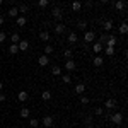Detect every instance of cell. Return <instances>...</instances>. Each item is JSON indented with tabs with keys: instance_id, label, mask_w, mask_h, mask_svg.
Returning <instances> with one entry per match:
<instances>
[{
	"instance_id": "1",
	"label": "cell",
	"mask_w": 128,
	"mask_h": 128,
	"mask_svg": "<svg viewBox=\"0 0 128 128\" xmlns=\"http://www.w3.org/2000/svg\"><path fill=\"white\" fill-rule=\"evenodd\" d=\"M51 16H53L56 20H60V22H62V19H63V9H62V7H53Z\"/></svg>"
},
{
	"instance_id": "2",
	"label": "cell",
	"mask_w": 128,
	"mask_h": 128,
	"mask_svg": "<svg viewBox=\"0 0 128 128\" xmlns=\"http://www.w3.org/2000/svg\"><path fill=\"white\" fill-rule=\"evenodd\" d=\"M111 121H113V123H114V125H121V123H123V114H121V113H114V114H111Z\"/></svg>"
},
{
	"instance_id": "3",
	"label": "cell",
	"mask_w": 128,
	"mask_h": 128,
	"mask_svg": "<svg viewBox=\"0 0 128 128\" xmlns=\"http://www.w3.org/2000/svg\"><path fill=\"white\" fill-rule=\"evenodd\" d=\"M94 40H96V32H94V31H86L84 41H86V43H92Z\"/></svg>"
},
{
	"instance_id": "4",
	"label": "cell",
	"mask_w": 128,
	"mask_h": 128,
	"mask_svg": "<svg viewBox=\"0 0 128 128\" xmlns=\"http://www.w3.org/2000/svg\"><path fill=\"white\" fill-rule=\"evenodd\" d=\"M63 68L68 70V72H74V70H77V63L74 60H67V63L63 65Z\"/></svg>"
},
{
	"instance_id": "5",
	"label": "cell",
	"mask_w": 128,
	"mask_h": 128,
	"mask_svg": "<svg viewBox=\"0 0 128 128\" xmlns=\"http://www.w3.org/2000/svg\"><path fill=\"white\" fill-rule=\"evenodd\" d=\"M116 43H118V38H116V36H113V34H109L108 41H106V46H109V48H114V46H116Z\"/></svg>"
},
{
	"instance_id": "6",
	"label": "cell",
	"mask_w": 128,
	"mask_h": 128,
	"mask_svg": "<svg viewBox=\"0 0 128 128\" xmlns=\"http://www.w3.org/2000/svg\"><path fill=\"white\" fill-rule=\"evenodd\" d=\"M17 48H19V51H28V50H29V41L20 40L19 44H17Z\"/></svg>"
},
{
	"instance_id": "7",
	"label": "cell",
	"mask_w": 128,
	"mask_h": 128,
	"mask_svg": "<svg viewBox=\"0 0 128 128\" xmlns=\"http://www.w3.org/2000/svg\"><path fill=\"white\" fill-rule=\"evenodd\" d=\"M41 125L46 126V128H51L53 126V118H51V116H44V118L41 120Z\"/></svg>"
},
{
	"instance_id": "8",
	"label": "cell",
	"mask_w": 128,
	"mask_h": 128,
	"mask_svg": "<svg viewBox=\"0 0 128 128\" xmlns=\"http://www.w3.org/2000/svg\"><path fill=\"white\" fill-rule=\"evenodd\" d=\"M19 116H20L22 120H28V118L31 116V109H29V108H22V109L19 111Z\"/></svg>"
},
{
	"instance_id": "9",
	"label": "cell",
	"mask_w": 128,
	"mask_h": 128,
	"mask_svg": "<svg viewBox=\"0 0 128 128\" xmlns=\"http://www.w3.org/2000/svg\"><path fill=\"white\" fill-rule=\"evenodd\" d=\"M38 63H40L41 67H46L50 63V56H46V55H41L40 58H38Z\"/></svg>"
},
{
	"instance_id": "10",
	"label": "cell",
	"mask_w": 128,
	"mask_h": 128,
	"mask_svg": "<svg viewBox=\"0 0 128 128\" xmlns=\"http://www.w3.org/2000/svg\"><path fill=\"white\" fill-rule=\"evenodd\" d=\"M67 41H68L70 44H75V43L79 41V36H77V32H70L68 38H67Z\"/></svg>"
},
{
	"instance_id": "11",
	"label": "cell",
	"mask_w": 128,
	"mask_h": 128,
	"mask_svg": "<svg viewBox=\"0 0 128 128\" xmlns=\"http://www.w3.org/2000/svg\"><path fill=\"white\" fill-rule=\"evenodd\" d=\"M104 108L106 109H114L116 108V101H114V99H108V101L104 102Z\"/></svg>"
},
{
	"instance_id": "12",
	"label": "cell",
	"mask_w": 128,
	"mask_h": 128,
	"mask_svg": "<svg viewBox=\"0 0 128 128\" xmlns=\"http://www.w3.org/2000/svg\"><path fill=\"white\" fill-rule=\"evenodd\" d=\"M65 29H67V26H65L63 22H58V24L55 26V32H56V34H62Z\"/></svg>"
},
{
	"instance_id": "13",
	"label": "cell",
	"mask_w": 128,
	"mask_h": 128,
	"mask_svg": "<svg viewBox=\"0 0 128 128\" xmlns=\"http://www.w3.org/2000/svg\"><path fill=\"white\" fill-rule=\"evenodd\" d=\"M28 98H29V94H28L26 90H20L19 94H17V99H19L20 102H24V101H28Z\"/></svg>"
},
{
	"instance_id": "14",
	"label": "cell",
	"mask_w": 128,
	"mask_h": 128,
	"mask_svg": "<svg viewBox=\"0 0 128 128\" xmlns=\"http://www.w3.org/2000/svg\"><path fill=\"white\" fill-rule=\"evenodd\" d=\"M102 29L106 31V32H108V31H111L113 29V20H104V22H102Z\"/></svg>"
},
{
	"instance_id": "15",
	"label": "cell",
	"mask_w": 128,
	"mask_h": 128,
	"mask_svg": "<svg viewBox=\"0 0 128 128\" xmlns=\"http://www.w3.org/2000/svg\"><path fill=\"white\" fill-rule=\"evenodd\" d=\"M19 41H20V36L17 32H14V34L10 36V44H19Z\"/></svg>"
},
{
	"instance_id": "16",
	"label": "cell",
	"mask_w": 128,
	"mask_h": 128,
	"mask_svg": "<svg viewBox=\"0 0 128 128\" xmlns=\"http://www.w3.org/2000/svg\"><path fill=\"white\" fill-rule=\"evenodd\" d=\"M40 125H41V121H40L38 118H31V120H29V126H31V128H38Z\"/></svg>"
},
{
	"instance_id": "17",
	"label": "cell",
	"mask_w": 128,
	"mask_h": 128,
	"mask_svg": "<svg viewBox=\"0 0 128 128\" xmlns=\"http://www.w3.org/2000/svg\"><path fill=\"white\" fill-rule=\"evenodd\" d=\"M16 22H17V26H20V28H22V26H26V22H28V19H26L24 16H19V17L16 19Z\"/></svg>"
},
{
	"instance_id": "18",
	"label": "cell",
	"mask_w": 128,
	"mask_h": 128,
	"mask_svg": "<svg viewBox=\"0 0 128 128\" xmlns=\"http://www.w3.org/2000/svg\"><path fill=\"white\" fill-rule=\"evenodd\" d=\"M77 29L86 31L87 29V20H79V22H77Z\"/></svg>"
},
{
	"instance_id": "19",
	"label": "cell",
	"mask_w": 128,
	"mask_h": 128,
	"mask_svg": "<svg viewBox=\"0 0 128 128\" xmlns=\"http://www.w3.org/2000/svg\"><path fill=\"white\" fill-rule=\"evenodd\" d=\"M9 17H19V12H17V7H12V9H9Z\"/></svg>"
},
{
	"instance_id": "20",
	"label": "cell",
	"mask_w": 128,
	"mask_h": 128,
	"mask_svg": "<svg viewBox=\"0 0 128 128\" xmlns=\"http://www.w3.org/2000/svg\"><path fill=\"white\" fill-rule=\"evenodd\" d=\"M28 10H29V5H26V4H20L17 7V12H20V14H26Z\"/></svg>"
},
{
	"instance_id": "21",
	"label": "cell",
	"mask_w": 128,
	"mask_h": 128,
	"mask_svg": "<svg viewBox=\"0 0 128 128\" xmlns=\"http://www.w3.org/2000/svg\"><path fill=\"white\" fill-rule=\"evenodd\" d=\"M84 90H86V86L84 84H77L75 86V94H84Z\"/></svg>"
},
{
	"instance_id": "22",
	"label": "cell",
	"mask_w": 128,
	"mask_h": 128,
	"mask_svg": "<svg viewBox=\"0 0 128 128\" xmlns=\"http://www.w3.org/2000/svg\"><path fill=\"white\" fill-rule=\"evenodd\" d=\"M41 99H43V101H50V99H51V92H50V90H43V92H41Z\"/></svg>"
},
{
	"instance_id": "23",
	"label": "cell",
	"mask_w": 128,
	"mask_h": 128,
	"mask_svg": "<svg viewBox=\"0 0 128 128\" xmlns=\"http://www.w3.org/2000/svg\"><path fill=\"white\" fill-rule=\"evenodd\" d=\"M108 38H109L108 32H102V34H101V38H99V43H101V44L104 46V44H106V41H108Z\"/></svg>"
},
{
	"instance_id": "24",
	"label": "cell",
	"mask_w": 128,
	"mask_h": 128,
	"mask_svg": "<svg viewBox=\"0 0 128 128\" xmlns=\"http://www.w3.org/2000/svg\"><path fill=\"white\" fill-rule=\"evenodd\" d=\"M114 9H116V10H123V9H125V2H123V0L114 2Z\"/></svg>"
},
{
	"instance_id": "25",
	"label": "cell",
	"mask_w": 128,
	"mask_h": 128,
	"mask_svg": "<svg viewBox=\"0 0 128 128\" xmlns=\"http://www.w3.org/2000/svg\"><path fill=\"white\" fill-rule=\"evenodd\" d=\"M92 63H94V67H101V65L104 63V60H102V56H96Z\"/></svg>"
},
{
	"instance_id": "26",
	"label": "cell",
	"mask_w": 128,
	"mask_h": 128,
	"mask_svg": "<svg viewBox=\"0 0 128 128\" xmlns=\"http://www.w3.org/2000/svg\"><path fill=\"white\" fill-rule=\"evenodd\" d=\"M40 38L43 41H50V32H48V31H41V32H40Z\"/></svg>"
},
{
	"instance_id": "27",
	"label": "cell",
	"mask_w": 128,
	"mask_h": 128,
	"mask_svg": "<svg viewBox=\"0 0 128 128\" xmlns=\"http://www.w3.org/2000/svg\"><path fill=\"white\" fill-rule=\"evenodd\" d=\"M92 50H94V53H101V51H102V44H101V43H94V46H92Z\"/></svg>"
},
{
	"instance_id": "28",
	"label": "cell",
	"mask_w": 128,
	"mask_h": 128,
	"mask_svg": "<svg viewBox=\"0 0 128 128\" xmlns=\"http://www.w3.org/2000/svg\"><path fill=\"white\" fill-rule=\"evenodd\" d=\"M80 9H82V2H74V4H72V10L79 12Z\"/></svg>"
},
{
	"instance_id": "29",
	"label": "cell",
	"mask_w": 128,
	"mask_h": 128,
	"mask_svg": "<svg viewBox=\"0 0 128 128\" xmlns=\"http://www.w3.org/2000/svg\"><path fill=\"white\" fill-rule=\"evenodd\" d=\"M120 32H121V34H126V32H128V24H126V22H121V26H120Z\"/></svg>"
},
{
	"instance_id": "30",
	"label": "cell",
	"mask_w": 128,
	"mask_h": 128,
	"mask_svg": "<svg viewBox=\"0 0 128 128\" xmlns=\"http://www.w3.org/2000/svg\"><path fill=\"white\" fill-rule=\"evenodd\" d=\"M51 74L53 75H62V67H56V65L51 67Z\"/></svg>"
},
{
	"instance_id": "31",
	"label": "cell",
	"mask_w": 128,
	"mask_h": 128,
	"mask_svg": "<svg viewBox=\"0 0 128 128\" xmlns=\"http://www.w3.org/2000/svg\"><path fill=\"white\" fill-rule=\"evenodd\" d=\"M53 46H51V44H46V46H44V55H46V56H50V55H51V53H53Z\"/></svg>"
},
{
	"instance_id": "32",
	"label": "cell",
	"mask_w": 128,
	"mask_h": 128,
	"mask_svg": "<svg viewBox=\"0 0 128 128\" xmlns=\"http://www.w3.org/2000/svg\"><path fill=\"white\" fill-rule=\"evenodd\" d=\"M17 51H19L17 44H10V46H9V53H10V55H16Z\"/></svg>"
},
{
	"instance_id": "33",
	"label": "cell",
	"mask_w": 128,
	"mask_h": 128,
	"mask_svg": "<svg viewBox=\"0 0 128 128\" xmlns=\"http://www.w3.org/2000/svg\"><path fill=\"white\" fill-rule=\"evenodd\" d=\"M63 56H65L67 60H72V56H74V53H72V50H65V51H63Z\"/></svg>"
},
{
	"instance_id": "34",
	"label": "cell",
	"mask_w": 128,
	"mask_h": 128,
	"mask_svg": "<svg viewBox=\"0 0 128 128\" xmlns=\"http://www.w3.org/2000/svg\"><path fill=\"white\" fill-rule=\"evenodd\" d=\"M104 53H106L108 56H113V55H114V48H109V46H106V48H104Z\"/></svg>"
},
{
	"instance_id": "35",
	"label": "cell",
	"mask_w": 128,
	"mask_h": 128,
	"mask_svg": "<svg viewBox=\"0 0 128 128\" xmlns=\"http://www.w3.org/2000/svg\"><path fill=\"white\" fill-rule=\"evenodd\" d=\"M94 113H96L98 116H102V113H104V108H96V109H94Z\"/></svg>"
},
{
	"instance_id": "36",
	"label": "cell",
	"mask_w": 128,
	"mask_h": 128,
	"mask_svg": "<svg viewBox=\"0 0 128 128\" xmlns=\"http://www.w3.org/2000/svg\"><path fill=\"white\" fill-rule=\"evenodd\" d=\"M5 40H7V34H5L4 31H0V43H4Z\"/></svg>"
},
{
	"instance_id": "37",
	"label": "cell",
	"mask_w": 128,
	"mask_h": 128,
	"mask_svg": "<svg viewBox=\"0 0 128 128\" xmlns=\"http://www.w3.org/2000/svg\"><path fill=\"white\" fill-rule=\"evenodd\" d=\"M38 5H40V7H46V5H48V0H40Z\"/></svg>"
},
{
	"instance_id": "38",
	"label": "cell",
	"mask_w": 128,
	"mask_h": 128,
	"mask_svg": "<svg viewBox=\"0 0 128 128\" xmlns=\"http://www.w3.org/2000/svg\"><path fill=\"white\" fill-rule=\"evenodd\" d=\"M80 102H82V104H87V102H89V98L82 96V98H80Z\"/></svg>"
},
{
	"instance_id": "39",
	"label": "cell",
	"mask_w": 128,
	"mask_h": 128,
	"mask_svg": "<svg viewBox=\"0 0 128 128\" xmlns=\"http://www.w3.org/2000/svg\"><path fill=\"white\" fill-rule=\"evenodd\" d=\"M70 75H63V82H65V84H70Z\"/></svg>"
},
{
	"instance_id": "40",
	"label": "cell",
	"mask_w": 128,
	"mask_h": 128,
	"mask_svg": "<svg viewBox=\"0 0 128 128\" xmlns=\"http://www.w3.org/2000/svg\"><path fill=\"white\" fill-rule=\"evenodd\" d=\"M5 99H7V96H5V94H4V92H0V102H4V101H5Z\"/></svg>"
},
{
	"instance_id": "41",
	"label": "cell",
	"mask_w": 128,
	"mask_h": 128,
	"mask_svg": "<svg viewBox=\"0 0 128 128\" xmlns=\"http://www.w3.org/2000/svg\"><path fill=\"white\" fill-rule=\"evenodd\" d=\"M84 5H86V7H92V5H94V2H90V0H89V2H86Z\"/></svg>"
},
{
	"instance_id": "42",
	"label": "cell",
	"mask_w": 128,
	"mask_h": 128,
	"mask_svg": "<svg viewBox=\"0 0 128 128\" xmlns=\"http://www.w3.org/2000/svg\"><path fill=\"white\" fill-rule=\"evenodd\" d=\"M4 20H5V19H4V16H0V26L4 24Z\"/></svg>"
},
{
	"instance_id": "43",
	"label": "cell",
	"mask_w": 128,
	"mask_h": 128,
	"mask_svg": "<svg viewBox=\"0 0 128 128\" xmlns=\"http://www.w3.org/2000/svg\"><path fill=\"white\" fill-rule=\"evenodd\" d=\"M2 89H4V82L0 80V92H2Z\"/></svg>"
},
{
	"instance_id": "44",
	"label": "cell",
	"mask_w": 128,
	"mask_h": 128,
	"mask_svg": "<svg viewBox=\"0 0 128 128\" xmlns=\"http://www.w3.org/2000/svg\"><path fill=\"white\" fill-rule=\"evenodd\" d=\"M87 128H94V126H92V125H89V126H87Z\"/></svg>"
},
{
	"instance_id": "45",
	"label": "cell",
	"mask_w": 128,
	"mask_h": 128,
	"mask_svg": "<svg viewBox=\"0 0 128 128\" xmlns=\"http://www.w3.org/2000/svg\"><path fill=\"white\" fill-rule=\"evenodd\" d=\"M102 128H106V126H102Z\"/></svg>"
},
{
	"instance_id": "46",
	"label": "cell",
	"mask_w": 128,
	"mask_h": 128,
	"mask_svg": "<svg viewBox=\"0 0 128 128\" xmlns=\"http://www.w3.org/2000/svg\"><path fill=\"white\" fill-rule=\"evenodd\" d=\"M60 128H62V126H60Z\"/></svg>"
}]
</instances>
